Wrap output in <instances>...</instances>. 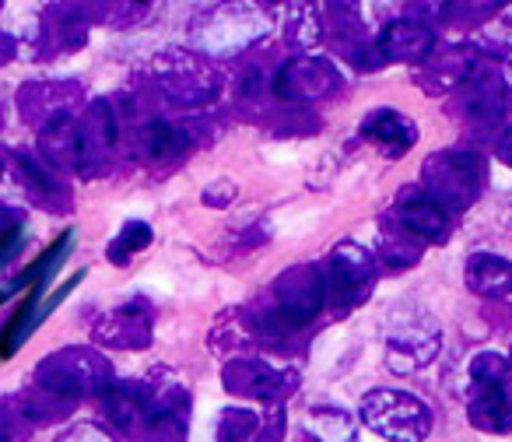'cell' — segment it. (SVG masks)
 I'll list each match as a JSON object with an SVG mask.
<instances>
[{
  "mask_svg": "<svg viewBox=\"0 0 512 442\" xmlns=\"http://www.w3.org/2000/svg\"><path fill=\"white\" fill-rule=\"evenodd\" d=\"M327 306L323 271L316 264H295L281 271L264 292L249 306L253 313L256 344L271 351L299 348L302 334L316 323V316Z\"/></svg>",
  "mask_w": 512,
  "mask_h": 442,
  "instance_id": "obj_1",
  "label": "cell"
},
{
  "mask_svg": "<svg viewBox=\"0 0 512 442\" xmlns=\"http://www.w3.org/2000/svg\"><path fill=\"white\" fill-rule=\"evenodd\" d=\"M148 85L158 99L176 109H207L225 95L228 74L218 60L200 57L190 46H169L148 64Z\"/></svg>",
  "mask_w": 512,
  "mask_h": 442,
  "instance_id": "obj_2",
  "label": "cell"
},
{
  "mask_svg": "<svg viewBox=\"0 0 512 442\" xmlns=\"http://www.w3.org/2000/svg\"><path fill=\"white\" fill-rule=\"evenodd\" d=\"M274 32V18L253 4H218L190 18V50L211 60H232L260 46Z\"/></svg>",
  "mask_w": 512,
  "mask_h": 442,
  "instance_id": "obj_3",
  "label": "cell"
},
{
  "mask_svg": "<svg viewBox=\"0 0 512 442\" xmlns=\"http://www.w3.org/2000/svg\"><path fill=\"white\" fill-rule=\"evenodd\" d=\"M488 158L481 151L442 148L432 151L421 165V190L435 200L446 214H463L488 190Z\"/></svg>",
  "mask_w": 512,
  "mask_h": 442,
  "instance_id": "obj_4",
  "label": "cell"
},
{
  "mask_svg": "<svg viewBox=\"0 0 512 442\" xmlns=\"http://www.w3.org/2000/svg\"><path fill=\"white\" fill-rule=\"evenodd\" d=\"M32 383L50 390L53 397L81 404V400H99L116 383V369L99 348L71 344L46 355L32 372Z\"/></svg>",
  "mask_w": 512,
  "mask_h": 442,
  "instance_id": "obj_5",
  "label": "cell"
},
{
  "mask_svg": "<svg viewBox=\"0 0 512 442\" xmlns=\"http://www.w3.org/2000/svg\"><path fill=\"white\" fill-rule=\"evenodd\" d=\"M323 288H327V306L334 316H351L369 302L379 285V260L369 246L355 239H341L323 260Z\"/></svg>",
  "mask_w": 512,
  "mask_h": 442,
  "instance_id": "obj_6",
  "label": "cell"
},
{
  "mask_svg": "<svg viewBox=\"0 0 512 442\" xmlns=\"http://www.w3.org/2000/svg\"><path fill=\"white\" fill-rule=\"evenodd\" d=\"M358 421L386 442H425L432 435V407L393 386H376L358 400Z\"/></svg>",
  "mask_w": 512,
  "mask_h": 442,
  "instance_id": "obj_7",
  "label": "cell"
},
{
  "mask_svg": "<svg viewBox=\"0 0 512 442\" xmlns=\"http://www.w3.org/2000/svg\"><path fill=\"white\" fill-rule=\"evenodd\" d=\"M512 109V85L491 60H484L446 102V113L467 123L477 134H491V130H505V116Z\"/></svg>",
  "mask_w": 512,
  "mask_h": 442,
  "instance_id": "obj_8",
  "label": "cell"
},
{
  "mask_svg": "<svg viewBox=\"0 0 512 442\" xmlns=\"http://www.w3.org/2000/svg\"><path fill=\"white\" fill-rule=\"evenodd\" d=\"M386 369L393 376H414L432 365L442 351V327L432 313L421 309H397L386 323Z\"/></svg>",
  "mask_w": 512,
  "mask_h": 442,
  "instance_id": "obj_9",
  "label": "cell"
},
{
  "mask_svg": "<svg viewBox=\"0 0 512 442\" xmlns=\"http://www.w3.org/2000/svg\"><path fill=\"white\" fill-rule=\"evenodd\" d=\"M299 383L302 372L295 365H274L264 355H239L221 365L225 393L260 407H285V400L299 393Z\"/></svg>",
  "mask_w": 512,
  "mask_h": 442,
  "instance_id": "obj_10",
  "label": "cell"
},
{
  "mask_svg": "<svg viewBox=\"0 0 512 442\" xmlns=\"http://www.w3.org/2000/svg\"><path fill=\"white\" fill-rule=\"evenodd\" d=\"M344 85V74L337 71L334 60L327 57H292L271 74V92L274 102L285 109L313 106L330 95H337Z\"/></svg>",
  "mask_w": 512,
  "mask_h": 442,
  "instance_id": "obj_11",
  "label": "cell"
},
{
  "mask_svg": "<svg viewBox=\"0 0 512 442\" xmlns=\"http://www.w3.org/2000/svg\"><path fill=\"white\" fill-rule=\"evenodd\" d=\"M88 18L81 4H53L43 8L29 25V57L32 60H57L85 50L88 43Z\"/></svg>",
  "mask_w": 512,
  "mask_h": 442,
  "instance_id": "obj_12",
  "label": "cell"
},
{
  "mask_svg": "<svg viewBox=\"0 0 512 442\" xmlns=\"http://www.w3.org/2000/svg\"><path fill=\"white\" fill-rule=\"evenodd\" d=\"M155 383V397H151V411L144 418L137 442H186L190 435V390L179 383L172 372H151Z\"/></svg>",
  "mask_w": 512,
  "mask_h": 442,
  "instance_id": "obj_13",
  "label": "cell"
},
{
  "mask_svg": "<svg viewBox=\"0 0 512 442\" xmlns=\"http://www.w3.org/2000/svg\"><path fill=\"white\" fill-rule=\"evenodd\" d=\"M92 341L109 351H144L155 341V306L144 295L120 302L95 316Z\"/></svg>",
  "mask_w": 512,
  "mask_h": 442,
  "instance_id": "obj_14",
  "label": "cell"
},
{
  "mask_svg": "<svg viewBox=\"0 0 512 442\" xmlns=\"http://www.w3.org/2000/svg\"><path fill=\"white\" fill-rule=\"evenodd\" d=\"M18 116L29 127H36V134L50 123L74 120L81 109L88 106V92L78 81H25L15 95Z\"/></svg>",
  "mask_w": 512,
  "mask_h": 442,
  "instance_id": "obj_15",
  "label": "cell"
},
{
  "mask_svg": "<svg viewBox=\"0 0 512 442\" xmlns=\"http://www.w3.org/2000/svg\"><path fill=\"white\" fill-rule=\"evenodd\" d=\"M386 214L397 221L407 236H414L425 246H442L449 236H453V214L442 211L418 183L404 186V190L393 197V207Z\"/></svg>",
  "mask_w": 512,
  "mask_h": 442,
  "instance_id": "obj_16",
  "label": "cell"
},
{
  "mask_svg": "<svg viewBox=\"0 0 512 442\" xmlns=\"http://www.w3.org/2000/svg\"><path fill=\"white\" fill-rule=\"evenodd\" d=\"M484 60H491V57L477 43L439 46V50L414 71V85L425 95H453Z\"/></svg>",
  "mask_w": 512,
  "mask_h": 442,
  "instance_id": "obj_17",
  "label": "cell"
},
{
  "mask_svg": "<svg viewBox=\"0 0 512 442\" xmlns=\"http://www.w3.org/2000/svg\"><path fill=\"white\" fill-rule=\"evenodd\" d=\"M197 123L186 120H169V116H148L137 127V155L151 165H176L190 155L200 144V137L193 134Z\"/></svg>",
  "mask_w": 512,
  "mask_h": 442,
  "instance_id": "obj_18",
  "label": "cell"
},
{
  "mask_svg": "<svg viewBox=\"0 0 512 442\" xmlns=\"http://www.w3.org/2000/svg\"><path fill=\"white\" fill-rule=\"evenodd\" d=\"M376 53L386 64H414L421 67L435 50H439V39H435L432 25H421L414 18H393L383 29L376 32Z\"/></svg>",
  "mask_w": 512,
  "mask_h": 442,
  "instance_id": "obj_19",
  "label": "cell"
},
{
  "mask_svg": "<svg viewBox=\"0 0 512 442\" xmlns=\"http://www.w3.org/2000/svg\"><path fill=\"white\" fill-rule=\"evenodd\" d=\"M151 397H155V383L148 379H116L106 393L99 397L102 414L116 428V435L123 439H137L144 418L151 411Z\"/></svg>",
  "mask_w": 512,
  "mask_h": 442,
  "instance_id": "obj_20",
  "label": "cell"
},
{
  "mask_svg": "<svg viewBox=\"0 0 512 442\" xmlns=\"http://www.w3.org/2000/svg\"><path fill=\"white\" fill-rule=\"evenodd\" d=\"M362 141H369L390 162H400L418 144V123L400 109H372L358 127Z\"/></svg>",
  "mask_w": 512,
  "mask_h": 442,
  "instance_id": "obj_21",
  "label": "cell"
},
{
  "mask_svg": "<svg viewBox=\"0 0 512 442\" xmlns=\"http://www.w3.org/2000/svg\"><path fill=\"white\" fill-rule=\"evenodd\" d=\"M11 176L18 179L29 200L43 211H71V190L64 186V179L57 176L53 169H46L43 158L36 151H15V172Z\"/></svg>",
  "mask_w": 512,
  "mask_h": 442,
  "instance_id": "obj_22",
  "label": "cell"
},
{
  "mask_svg": "<svg viewBox=\"0 0 512 442\" xmlns=\"http://www.w3.org/2000/svg\"><path fill=\"white\" fill-rule=\"evenodd\" d=\"M467 421L477 432L509 435L512 432V397H509V390H505V383H470Z\"/></svg>",
  "mask_w": 512,
  "mask_h": 442,
  "instance_id": "obj_23",
  "label": "cell"
},
{
  "mask_svg": "<svg viewBox=\"0 0 512 442\" xmlns=\"http://www.w3.org/2000/svg\"><path fill=\"white\" fill-rule=\"evenodd\" d=\"M214 355L228 358H239L249 355V348H256V330H253V313L249 306H228L214 316V327L211 337H207Z\"/></svg>",
  "mask_w": 512,
  "mask_h": 442,
  "instance_id": "obj_24",
  "label": "cell"
},
{
  "mask_svg": "<svg viewBox=\"0 0 512 442\" xmlns=\"http://www.w3.org/2000/svg\"><path fill=\"white\" fill-rule=\"evenodd\" d=\"M463 285L477 299H509L512 295V260L498 253H470L463 264Z\"/></svg>",
  "mask_w": 512,
  "mask_h": 442,
  "instance_id": "obj_25",
  "label": "cell"
},
{
  "mask_svg": "<svg viewBox=\"0 0 512 442\" xmlns=\"http://www.w3.org/2000/svg\"><path fill=\"white\" fill-rule=\"evenodd\" d=\"M376 260L386 271H411L421 257H425V243H418L414 236H407L390 214H383L379 221V236H376Z\"/></svg>",
  "mask_w": 512,
  "mask_h": 442,
  "instance_id": "obj_26",
  "label": "cell"
},
{
  "mask_svg": "<svg viewBox=\"0 0 512 442\" xmlns=\"http://www.w3.org/2000/svg\"><path fill=\"white\" fill-rule=\"evenodd\" d=\"M29 246V225H15L0 236V302H8L11 295L25 292L29 288V267L18 271V257Z\"/></svg>",
  "mask_w": 512,
  "mask_h": 442,
  "instance_id": "obj_27",
  "label": "cell"
},
{
  "mask_svg": "<svg viewBox=\"0 0 512 442\" xmlns=\"http://www.w3.org/2000/svg\"><path fill=\"white\" fill-rule=\"evenodd\" d=\"M285 15V43L295 50V57H313V50L327 36L320 8H313V4H288Z\"/></svg>",
  "mask_w": 512,
  "mask_h": 442,
  "instance_id": "obj_28",
  "label": "cell"
},
{
  "mask_svg": "<svg viewBox=\"0 0 512 442\" xmlns=\"http://www.w3.org/2000/svg\"><path fill=\"white\" fill-rule=\"evenodd\" d=\"M15 404H18V411H22V418L29 421L32 428L57 425V421L71 418L74 407H78V404H71V400L53 397L50 390H43V386H36V383H29L22 393H15Z\"/></svg>",
  "mask_w": 512,
  "mask_h": 442,
  "instance_id": "obj_29",
  "label": "cell"
},
{
  "mask_svg": "<svg viewBox=\"0 0 512 442\" xmlns=\"http://www.w3.org/2000/svg\"><path fill=\"white\" fill-rule=\"evenodd\" d=\"M358 428L344 407H309L306 439L309 442H355Z\"/></svg>",
  "mask_w": 512,
  "mask_h": 442,
  "instance_id": "obj_30",
  "label": "cell"
},
{
  "mask_svg": "<svg viewBox=\"0 0 512 442\" xmlns=\"http://www.w3.org/2000/svg\"><path fill=\"white\" fill-rule=\"evenodd\" d=\"M151 243H155V229H151L148 221L130 218L127 225H123V229L113 236V243L106 246V260H109V264H116V267H127L130 260H134L137 253L148 250Z\"/></svg>",
  "mask_w": 512,
  "mask_h": 442,
  "instance_id": "obj_31",
  "label": "cell"
},
{
  "mask_svg": "<svg viewBox=\"0 0 512 442\" xmlns=\"http://www.w3.org/2000/svg\"><path fill=\"white\" fill-rule=\"evenodd\" d=\"M264 411H249V407H225L214 425V442H249L260 432Z\"/></svg>",
  "mask_w": 512,
  "mask_h": 442,
  "instance_id": "obj_32",
  "label": "cell"
},
{
  "mask_svg": "<svg viewBox=\"0 0 512 442\" xmlns=\"http://www.w3.org/2000/svg\"><path fill=\"white\" fill-rule=\"evenodd\" d=\"M85 8V18L88 25L92 22H102L106 29H134V25H141L144 18H148V4H81Z\"/></svg>",
  "mask_w": 512,
  "mask_h": 442,
  "instance_id": "obj_33",
  "label": "cell"
},
{
  "mask_svg": "<svg viewBox=\"0 0 512 442\" xmlns=\"http://www.w3.org/2000/svg\"><path fill=\"white\" fill-rule=\"evenodd\" d=\"M36 428L22 418L15 397H0V442H25Z\"/></svg>",
  "mask_w": 512,
  "mask_h": 442,
  "instance_id": "obj_34",
  "label": "cell"
},
{
  "mask_svg": "<svg viewBox=\"0 0 512 442\" xmlns=\"http://www.w3.org/2000/svg\"><path fill=\"white\" fill-rule=\"evenodd\" d=\"M228 239H232V243H239L232 253H228V257H239V253L260 250V246H264L267 239H271V225H267L264 218H260V221H246V225H242L239 232H232Z\"/></svg>",
  "mask_w": 512,
  "mask_h": 442,
  "instance_id": "obj_35",
  "label": "cell"
},
{
  "mask_svg": "<svg viewBox=\"0 0 512 442\" xmlns=\"http://www.w3.org/2000/svg\"><path fill=\"white\" fill-rule=\"evenodd\" d=\"M53 442H116V435L102 428L99 421H78V425L64 428Z\"/></svg>",
  "mask_w": 512,
  "mask_h": 442,
  "instance_id": "obj_36",
  "label": "cell"
},
{
  "mask_svg": "<svg viewBox=\"0 0 512 442\" xmlns=\"http://www.w3.org/2000/svg\"><path fill=\"white\" fill-rule=\"evenodd\" d=\"M285 428H288L285 407H267L264 421H260V432H256L249 442H285Z\"/></svg>",
  "mask_w": 512,
  "mask_h": 442,
  "instance_id": "obj_37",
  "label": "cell"
},
{
  "mask_svg": "<svg viewBox=\"0 0 512 442\" xmlns=\"http://www.w3.org/2000/svg\"><path fill=\"white\" fill-rule=\"evenodd\" d=\"M235 197H239V186H235V179H214L211 186H204V204L218 207V211H225Z\"/></svg>",
  "mask_w": 512,
  "mask_h": 442,
  "instance_id": "obj_38",
  "label": "cell"
},
{
  "mask_svg": "<svg viewBox=\"0 0 512 442\" xmlns=\"http://www.w3.org/2000/svg\"><path fill=\"white\" fill-rule=\"evenodd\" d=\"M18 46H22V43H18L11 32H0V67H8L11 60H18V53H22Z\"/></svg>",
  "mask_w": 512,
  "mask_h": 442,
  "instance_id": "obj_39",
  "label": "cell"
},
{
  "mask_svg": "<svg viewBox=\"0 0 512 442\" xmlns=\"http://www.w3.org/2000/svg\"><path fill=\"white\" fill-rule=\"evenodd\" d=\"M495 155L512 169V127L502 130V137H498V144H495Z\"/></svg>",
  "mask_w": 512,
  "mask_h": 442,
  "instance_id": "obj_40",
  "label": "cell"
},
{
  "mask_svg": "<svg viewBox=\"0 0 512 442\" xmlns=\"http://www.w3.org/2000/svg\"><path fill=\"white\" fill-rule=\"evenodd\" d=\"M11 172H15V151L0 144V179L11 176Z\"/></svg>",
  "mask_w": 512,
  "mask_h": 442,
  "instance_id": "obj_41",
  "label": "cell"
},
{
  "mask_svg": "<svg viewBox=\"0 0 512 442\" xmlns=\"http://www.w3.org/2000/svg\"><path fill=\"white\" fill-rule=\"evenodd\" d=\"M505 365H509V372H505V390H509V397H512V355H505Z\"/></svg>",
  "mask_w": 512,
  "mask_h": 442,
  "instance_id": "obj_42",
  "label": "cell"
},
{
  "mask_svg": "<svg viewBox=\"0 0 512 442\" xmlns=\"http://www.w3.org/2000/svg\"><path fill=\"white\" fill-rule=\"evenodd\" d=\"M505 67H509V74H505V78H509V85H512V43H509V53H505Z\"/></svg>",
  "mask_w": 512,
  "mask_h": 442,
  "instance_id": "obj_43",
  "label": "cell"
},
{
  "mask_svg": "<svg viewBox=\"0 0 512 442\" xmlns=\"http://www.w3.org/2000/svg\"><path fill=\"white\" fill-rule=\"evenodd\" d=\"M509 211H512V197H509Z\"/></svg>",
  "mask_w": 512,
  "mask_h": 442,
  "instance_id": "obj_44",
  "label": "cell"
},
{
  "mask_svg": "<svg viewBox=\"0 0 512 442\" xmlns=\"http://www.w3.org/2000/svg\"><path fill=\"white\" fill-rule=\"evenodd\" d=\"M0 11H4V4H0Z\"/></svg>",
  "mask_w": 512,
  "mask_h": 442,
  "instance_id": "obj_45",
  "label": "cell"
}]
</instances>
